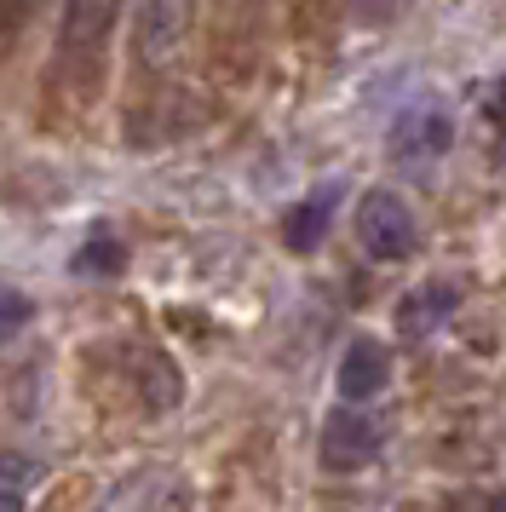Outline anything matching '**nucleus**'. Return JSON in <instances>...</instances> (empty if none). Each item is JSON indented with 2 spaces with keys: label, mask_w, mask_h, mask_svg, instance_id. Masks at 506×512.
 Returning a JSON list of instances; mask_svg holds the SVG:
<instances>
[{
  "label": "nucleus",
  "mask_w": 506,
  "mask_h": 512,
  "mask_svg": "<svg viewBox=\"0 0 506 512\" xmlns=\"http://www.w3.org/2000/svg\"><path fill=\"white\" fill-rule=\"evenodd\" d=\"M357 242H363L368 259H409L414 242H420L409 202L391 196V190H368L357 202Z\"/></svg>",
  "instance_id": "f257e3e1"
},
{
  "label": "nucleus",
  "mask_w": 506,
  "mask_h": 512,
  "mask_svg": "<svg viewBox=\"0 0 506 512\" xmlns=\"http://www.w3.org/2000/svg\"><path fill=\"white\" fill-rule=\"evenodd\" d=\"M380 420L368 415V409H334V415L322 420V466H334V472H351V466H368L380 455Z\"/></svg>",
  "instance_id": "f03ea898"
},
{
  "label": "nucleus",
  "mask_w": 506,
  "mask_h": 512,
  "mask_svg": "<svg viewBox=\"0 0 506 512\" xmlns=\"http://www.w3.org/2000/svg\"><path fill=\"white\" fill-rule=\"evenodd\" d=\"M455 139V121L443 116L437 104H420L409 116H397V133H391V156L397 162H414V156H437V150H449Z\"/></svg>",
  "instance_id": "7ed1b4c3"
},
{
  "label": "nucleus",
  "mask_w": 506,
  "mask_h": 512,
  "mask_svg": "<svg viewBox=\"0 0 506 512\" xmlns=\"http://www.w3.org/2000/svg\"><path fill=\"white\" fill-rule=\"evenodd\" d=\"M386 380H391V351L380 346V340L357 334V340L345 346V357H340V392L351 397V403H368Z\"/></svg>",
  "instance_id": "20e7f679"
},
{
  "label": "nucleus",
  "mask_w": 506,
  "mask_h": 512,
  "mask_svg": "<svg viewBox=\"0 0 506 512\" xmlns=\"http://www.w3.org/2000/svg\"><path fill=\"white\" fill-rule=\"evenodd\" d=\"M455 305H460V294L449 282H420V288H409V294L397 300V328H403V340L437 334L443 317H455Z\"/></svg>",
  "instance_id": "39448f33"
},
{
  "label": "nucleus",
  "mask_w": 506,
  "mask_h": 512,
  "mask_svg": "<svg viewBox=\"0 0 506 512\" xmlns=\"http://www.w3.org/2000/svg\"><path fill=\"white\" fill-rule=\"evenodd\" d=\"M328 213H334V190H322V196H311V202L288 208V219H282V242H288L294 254H311L322 236H328Z\"/></svg>",
  "instance_id": "423d86ee"
},
{
  "label": "nucleus",
  "mask_w": 506,
  "mask_h": 512,
  "mask_svg": "<svg viewBox=\"0 0 506 512\" xmlns=\"http://www.w3.org/2000/svg\"><path fill=\"white\" fill-rule=\"evenodd\" d=\"M138 386L150 397V409H179V397H184L179 363H173L167 351H144V357H138Z\"/></svg>",
  "instance_id": "0eeeda50"
},
{
  "label": "nucleus",
  "mask_w": 506,
  "mask_h": 512,
  "mask_svg": "<svg viewBox=\"0 0 506 512\" xmlns=\"http://www.w3.org/2000/svg\"><path fill=\"white\" fill-rule=\"evenodd\" d=\"M121 265H127V248L115 236H87L81 254H75V271L81 277H121Z\"/></svg>",
  "instance_id": "6e6552de"
},
{
  "label": "nucleus",
  "mask_w": 506,
  "mask_h": 512,
  "mask_svg": "<svg viewBox=\"0 0 506 512\" xmlns=\"http://www.w3.org/2000/svg\"><path fill=\"white\" fill-rule=\"evenodd\" d=\"M29 317H35V305H29V294H18L12 282H0V340H12V334H23V328H29Z\"/></svg>",
  "instance_id": "1a4fd4ad"
},
{
  "label": "nucleus",
  "mask_w": 506,
  "mask_h": 512,
  "mask_svg": "<svg viewBox=\"0 0 506 512\" xmlns=\"http://www.w3.org/2000/svg\"><path fill=\"white\" fill-rule=\"evenodd\" d=\"M489 116H495V127L506 133V75L495 81V87H489Z\"/></svg>",
  "instance_id": "9d476101"
},
{
  "label": "nucleus",
  "mask_w": 506,
  "mask_h": 512,
  "mask_svg": "<svg viewBox=\"0 0 506 512\" xmlns=\"http://www.w3.org/2000/svg\"><path fill=\"white\" fill-rule=\"evenodd\" d=\"M460 512H506V501H501V495H466Z\"/></svg>",
  "instance_id": "9b49d317"
},
{
  "label": "nucleus",
  "mask_w": 506,
  "mask_h": 512,
  "mask_svg": "<svg viewBox=\"0 0 506 512\" xmlns=\"http://www.w3.org/2000/svg\"><path fill=\"white\" fill-rule=\"evenodd\" d=\"M0 512H23V495H18V489H0Z\"/></svg>",
  "instance_id": "f8f14e48"
}]
</instances>
